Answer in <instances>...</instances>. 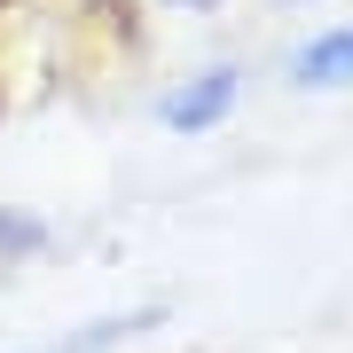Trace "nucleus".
I'll return each mask as SVG.
<instances>
[{
	"instance_id": "1",
	"label": "nucleus",
	"mask_w": 353,
	"mask_h": 353,
	"mask_svg": "<svg viewBox=\"0 0 353 353\" xmlns=\"http://www.w3.org/2000/svg\"><path fill=\"white\" fill-rule=\"evenodd\" d=\"M243 94H252V63H196V71H181L173 87L157 94V126L165 134H189V141H204V134H220L228 118L243 110Z\"/></svg>"
},
{
	"instance_id": "2",
	"label": "nucleus",
	"mask_w": 353,
	"mask_h": 353,
	"mask_svg": "<svg viewBox=\"0 0 353 353\" xmlns=\"http://www.w3.org/2000/svg\"><path fill=\"white\" fill-rule=\"evenodd\" d=\"M283 87L299 94H353V24H306L283 55Z\"/></svg>"
},
{
	"instance_id": "3",
	"label": "nucleus",
	"mask_w": 353,
	"mask_h": 353,
	"mask_svg": "<svg viewBox=\"0 0 353 353\" xmlns=\"http://www.w3.org/2000/svg\"><path fill=\"white\" fill-rule=\"evenodd\" d=\"M48 243H55V228L39 220L32 204H0V275H16V267L48 259Z\"/></svg>"
},
{
	"instance_id": "4",
	"label": "nucleus",
	"mask_w": 353,
	"mask_h": 353,
	"mask_svg": "<svg viewBox=\"0 0 353 353\" xmlns=\"http://www.w3.org/2000/svg\"><path fill=\"white\" fill-rule=\"evenodd\" d=\"M157 8H173V16H212V8H228V0H157Z\"/></svg>"
},
{
	"instance_id": "5",
	"label": "nucleus",
	"mask_w": 353,
	"mask_h": 353,
	"mask_svg": "<svg viewBox=\"0 0 353 353\" xmlns=\"http://www.w3.org/2000/svg\"><path fill=\"white\" fill-rule=\"evenodd\" d=\"M283 8H314V0H283Z\"/></svg>"
}]
</instances>
